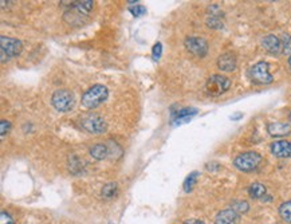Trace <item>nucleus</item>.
Masks as SVG:
<instances>
[{"label": "nucleus", "instance_id": "f257e3e1", "mask_svg": "<svg viewBox=\"0 0 291 224\" xmlns=\"http://www.w3.org/2000/svg\"><path fill=\"white\" fill-rule=\"evenodd\" d=\"M108 89L105 88L104 85H94L93 88H90L84 93L82 105L85 108L94 109L97 106H100L101 104H104L105 101L108 100Z\"/></svg>", "mask_w": 291, "mask_h": 224}, {"label": "nucleus", "instance_id": "f03ea898", "mask_svg": "<svg viewBox=\"0 0 291 224\" xmlns=\"http://www.w3.org/2000/svg\"><path fill=\"white\" fill-rule=\"evenodd\" d=\"M51 104L58 112H70L74 108V96L71 92H68L66 89H60L52 94Z\"/></svg>", "mask_w": 291, "mask_h": 224}, {"label": "nucleus", "instance_id": "7ed1b4c3", "mask_svg": "<svg viewBox=\"0 0 291 224\" xmlns=\"http://www.w3.org/2000/svg\"><path fill=\"white\" fill-rule=\"evenodd\" d=\"M260 161H262V156H260L259 153L246 152L240 153L239 156L235 159V161H234V164L242 172H251V171L258 168Z\"/></svg>", "mask_w": 291, "mask_h": 224}, {"label": "nucleus", "instance_id": "20e7f679", "mask_svg": "<svg viewBox=\"0 0 291 224\" xmlns=\"http://www.w3.org/2000/svg\"><path fill=\"white\" fill-rule=\"evenodd\" d=\"M0 42H2V62H6V59L18 56L23 50V44L19 39L15 38H10V36L2 35L0 36Z\"/></svg>", "mask_w": 291, "mask_h": 224}, {"label": "nucleus", "instance_id": "39448f33", "mask_svg": "<svg viewBox=\"0 0 291 224\" xmlns=\"http://www.w3.org/2000/svg\"><path fill=\"white\" fill-rule=\"evenodd\" d=\"M231 86V81L228 80L227 77L219 76V74H215L208 78L207 84H205V90L209 96L217 97L220 94H223L230 89Z\"/></svg>", "mask_w": 291, "mask_h": 224}, {"label": "nucleus", "instance_id": "423d86ee", "mask_svg": "<svg viewBox=\"0 0 291 224\" xmlns=\"http://www.w3.org/2000/svg\"><path fill=\"white\" fill-rule=\"evenodd\" d=\"M81 126L86 130V132L92 133V134H101L106 130V122L101 116L98 114H86L85 117H82L81 120Z\"/></svg>", "mask_w": 291, "mask_h": 224}, {"label": "nucleus", "instance_id": "0eeeda50", "mask_svg": "<svg viewBox=\"0 0 291 224\" xmlns=\"http://www.w3.org/2000/svg\"><path fill=\"white\" fill-rule=\"evenodd\" d=\"M250 77L255 84L259 85H268L274 81L272 76L270 74V70H268V63L263 62V60L252 66L251 70H250Z\"/></svg>", "mask_w": 291, "mask_h": 224}, {"label": "nucleus", "instance_id": "6e6552de", "mask_svg": "<svg viewBox=\"0 0 291 224\" xmlns=\"http://www.w3.org/2000/svg\"><path fill=\"white\" fill-rule=\"evenodd\" d=\"M185 47L192 55L197 58H204L208 52V43L204 38L199 36H188L185 39Z\"/></svg>", "mask_w": 291, "mask_h": 224}, {"label": "nucleus", "instance_id": "1a4fd4ad", "mask_svg": "<svg viewBox=\"0 0 291 224\" xmlns=\"http://www.w3.org/2000/svg\"><path fill=\"white\" fill-rule=\"evenodd\" d=\"M271 152L275 157L279 159H287L291 157V142L288 141H275L271 144Z\"/></svg>", "mask_w": 291, "mask_h": 224}, {"label": "nucleus", "instance_id": "9d476101", "mask_svg": "<svg viewBox=\"0 0 291 224\" xmlns=\"http://www.w3.org/2000/svg\"><path fill=\"white\" fill-rule=\"evenodd\" d=\"M217 67L222 71H234L236 68V56L232 52H224L217 59Z\"/></svg>", "mask_w": 291, "mask_h": 224}, {"label": "nucleus", "instance_id": "9b49d317", "mask_svg": "<svg viewBox=\"0 0 291 224\" xmlns=\"http://www.w3.org/2000/svg\"><path fill=\"white\" fill-rule=\"evenodd\" d=\"M239 213L235 212L232 208L220 211L215 217V224H238Z\"/></svg>", "mask_w": 291, "mask_h": 224}, {"label": "nucleus", "instance_id": "f8f14e48", "mask_svg": "<svg viewBox=\"0 0 291 224\" xmlns=\"http://www.w3.org/2000/svg\"><path fill=\"white\" fill-rule=\"evenodd\" d=\"M267 132L274 137H283L290 134L291 126L288 124H282V122H271L267 125Z\"/></svg>", "mask_w": 291, "mask_h": 224}, {"label": "nucleus", "instance_id": "ddd939ff", "mask_svg": "<svg viewBox=\"0 0 291 224\" xmlns=\"http://www.w3.org/2000/svg\"><path fill=\"white\" fill-rule=\"evenodd\" d=\"M262 46L264 47V50H267L271 54H278L282 50V42L275 35L264 36V39L262 40Z\"/></svg>", "mask_w": 291, "mask_h": 224}, {"label": "nucleus", "instance_id": "4468645a", "mask_svg": "<svg viewBox=\"0 0 291 224\" xmlns=\"http://www.w3.org/2000/svg\"><path fill=\"white\" fill-rule=\"evenodd\" d=\"M90 155L96 160H104L108 157V155H110V151L106 144H96L93 148H90Z\"/></svg>", "mask_w": 291, "mask_h": 224}, {"label": "nucleus", "instance_id": "2eb2a0df", "mask_svg": "<svg viewBox=\"0 0 291 224\" xmlns=\"http://www.w3.org/2000/svg\"><path fill=\"white\" fill-rule=\"evenodd\" d=\"M196 113H197L196 109H192V108L181 109V110H179V112L175 114V122L176 124H183V122L189 120L191 116H195Z\"/></svg>", "mask_w": 291, "mask_h": 224}, {"label": "nucleus", "instance_id": "dca6fc26", "mask_svg": "<svg viewBox=\"0 0 291 224\" xmlns=\"http://www.w3.org/2000/svg\"><path fill=\"white\" fill-rule=\"evenodd\" d=\"M267 192V189L264 187L263 184H260V183H254V184L250 185V188H248V193H250V196L252 199H260V197H263Z\"/></svg>", "mask_w": 291, "mask_h": 224}, {"label": "nucleus", "instance_id": "f3484780", "mask_svg": "<svg viewBox=\"0 0 291 224\" xmlns=\"http://www.w3.org/2000/svg\"><path fill=\"white\" fill-rule=\"evenodd\" d=\"M279 215L286 223L291 224V201H284L279 207Z\"/></svg>", "mask_w": 291, "mask_h": 224}, {"label": "nucleus", "instance_id": "a211bd4d", "mask_svg": "<svg viewBox=\"0 0 291 224\" xmlns=\"http://www.w3.org/2000/svg\"><path fill=\"white\" fill-rule=\"evenodd\" d=\"M197 177H199L197 172H192L188 175V177L184 181V191L185 192H191L192 189L195 188L196 183H197Z\"/></svg>", "mask_w": 291, "mask_h": 224}, {"label": "nucleus", "instance_id": "6ab92c4d", "mask_svg": "<svg viewBox=\"0 0 291 224\" xmlns=\"http://www.w3.org/2000/svg\"><path fill=\"white\" fill-rule=\"evenodd\" d=\"M117 193V184L116 183H109L102 188V196L106 197V199H112V197L116 196Z\"/></svg>", "mask_w": 291, "mask_h": 224}, {"label": "nucleus", "instance_id": "aec40b11", "mask_svg": "<svg viewBox=\"0 0 291 224\" xmlns=\"http://www.w3.org/2000/svg\"><path fill=\"white\" fill-rule=\"evenodd\" d=\"M248 208H250V205H248L247 201H235V203L232 204V209L238 213L247 212Z\"/></svg>", "mask_w": 291, "mask_h": 224}, {"label": "nucleus", "instance_id": "412c9836", "mask_svg": "<svg viewBox=\"0 0 291 224\" xmlns=\"http://www.w3.org/2000/svg\"><path fill=\"white\" fill-rule=\"evenodd\" d=\"M282 51L284 54H291V36L290 35H283V39H282Z\"/></svg>", "mask_w": 291, "mask_h": 224}, {"label": "nucleus", "instance_id": "4be33fe9", "mask_svg": "<svg viewBox=\"0 0 291 224\" xmlns=\"http://www.w3.org/2000/svg\"><path fill=\"white\" fill-rule=\"evenodd\" d=\"M207 24L209 26V27H212V28L223 27V23L220 22V19L217 18V16H211V18H208Z\"/></svg>", "mask_w": 291, "mask_h": 224}, {"label": "nucleus", "instance_id": "5701e85b", "mask_svg": "<svg viewBox=\"0 0 291 224\" xmlns=\"http://www.w3.org/2000/svg\"><path fill=\"white\" fill-rule=\"evenodd\" d=\"M130 12H132L134 16H142V15H145L147 8H145L144 6H136V7L130 8Z\"/></svg>", "mask_w": 291, "mask_h": 224}, {"label": "nucleus", "instance_id": "b1692460", "mask_svg": "<svg viewBox=\"0 0 291 224\" xmlns=\"http://www.w3.org/2000/svg\"><path fill=\"white\" fill-rule=\"evenodd\" d=\"M161 54H163V46H161V43H156L153 46V58L159 60L161 58Z\"/></svg>", "mask_w": 291, "mask_h": 224}, {"label": "nucleus", "instance_id": "393cba45", "mask_svg": "<svg viewBox=\"0 0 291 224\" xmlns=\"http://www.w3.org/2000/svg\"><path fill=\"white\" fill-rule=\"evenodd\" d=\"M0 224H15V223H14V219L11 217V215L3 211L2 215H0Z\"/></svg>", "mask_w": 291, "mask_h": 224}, {"label": "nucleus", "instance_id": "a878e982", "mask_svg": "<svg viewBox=\"0 0 291 224\" xmlns=\"http://www.w3.org/2000/svg\"><path fill=\"white\" fill-rule=\"evenodd\" d=\"M0 126H2V128H0V133H2V137H3V136H6V133L10 130V126H11V124H10L8 121L3 120L2 122H0Z\"/></svg>", "mask_w": 291, "mask_h": 224}, {"label": "nucleus", "instance_id": "bb28decb", "mask_svg": "<svg viewBox=\"0 0 291 224\" xmlns=\"http://www.w3.org/2000/svg\"><path fill=\"white\" fill-rule=\"evenodd\" d=\"M184 224H204L203 221L197 220V219H189V220H187Z\"/></svg>", "mask_w": 291, "mask_h": 224}, {"label": "nucleus", "instance_id": "cd10ccee", "mask_svg": "<svg viewBox=\"0 0 291 224\" xmlns=\"http://www.w3.org/2000/svg\"><path fill=\"white\" fill-rule=\"evenodd\" d=\"M288 64H290V66H291V56H290V58H288Z\"/></svg>", "mask_w": 291, "mask_h": 224}, {"label": "nucleus", "instance_id": "c85d7f7f", "mask_svg": "<svg viewBox=\"0 0 291 224\" xmlns=\"http://www.w3.org/2000/svg\"><path fill=\"white\" fill-rule=\"evenodd\" d=\"M290 118H291V113H290Z\"/></svg>", "mask_w": 291, "mask_h": 224}]
</instances>
